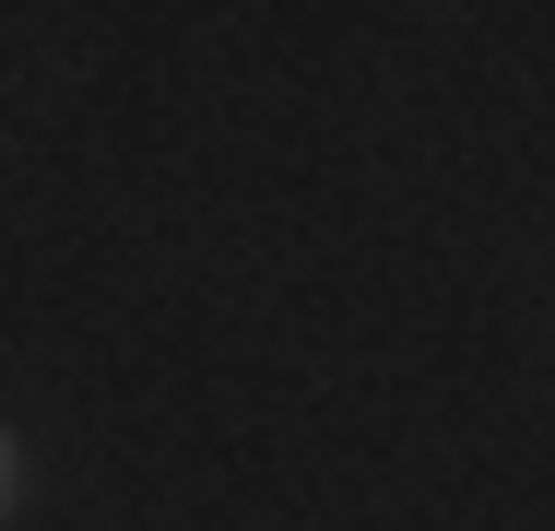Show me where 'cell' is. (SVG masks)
<instances>
[{"label":"cell","mask_w":555,"mask_h":531,"mask_svg":"<svg viewBox=\"0 0 555 531\" xmlns=\"http://www.w3.org/2000/svg\"><path fill=\"white\" fill-rule=\"evenodd\" d=\"M0 496H12V449H0Z\"/></svg>","instance_id":"cell-1"}]
</instances>
